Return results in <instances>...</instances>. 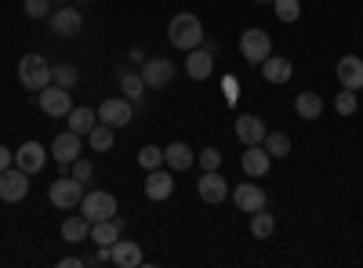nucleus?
Here are the masks:
<instances>
[{
	"instance_id": "35",
	"label": "nucleus",
	"mask_w": 363,
	"mask_h": 268,
	"mask_svg": "<svg viewBox=\"0 0 363 268\" xmlns=\"http://www.w3.org/2000/svg\"><path fill=\"white\" fill-rule=\"evenodd\" d=\"M335 109H338L342 116H352V112H356V91H349V87H342V95L335 98Z\"/></svg>"
},
{
	"instance_id": "13",
	"label": "nucleus",
	"mask_w": 363,
	"mask_h": 268,
	"mask_svg": "<svg viewBox=\"0 0 363 268\" xmlns=\"http://www.w3.org/2000/svg\"><path fill=\"white\" fill-rule=\"evenodd\" d=\"M233 203H236V211L255 214V211H262V206H269V196H265L262 185H236L233 189Z\"/></svg>"
},
{
	"instance_id": "28",
	"label": "nucleus",
	"mask_w": 363,
	"mask_h": 268,
	"mask_svg": "<svg viewBox=\"0 0 363 268\" xmlns=\"http://www.w3.org/2000/svg\"><path fill=\"white\" fill-rule=\"evenodd\" d=\"M87 141H91L95 153H109V148H113V127L109 124H95L91 134H87Z\"/></svg>"
},
{
	"instance_id": "6",
	"label": "nucleus",
	"mask_w": 363,
	"mask_h": 268,
	"mask_svg": "<svg viewBox=\"0 0 363 268\" xmlns=\"http://www.w3.org/2000/svg\"><path fill=\"white\" fill-rule=\"evenodd\" d=\"M48 196L58 211H69V206H80V199H84V182H77V177H58V182H51Z\"/></svg>"
},
{
	"instance_id": "40",
	"label": "nucleus",
	"mask_w": 363,
	"mask_h": 268,
	"mask_svg": "<svg viewBox=\"0 0 363 268\" xmlns=\"http://www.w3.org/2000/svg\"><path fill=\"white\" fill-rule=\"evenodd\" d=\"M51 4H55V8H62V4H66V0H51Z\"/></svg>"
},
{
	"instance_id": "22",
	"label": "nucleus",
	"mask_w": 363,
	"mask_h": 268,
	"mask_svg": "<svg viewBox=\"0 0 363 268\" xmlns=\"http://www.w3.org/2000/svg\"><path fill=\"white\" fill-rule=\"evenodd\" d=\"M262 76L269 83H287L294 76V66L287 62V58H280V54H269L265 62H262Z\"/></svg>"
},
{
	"instance_id": "39",
	"label": "nucleus",
	"mask_w": 363,
	"mask_h": 268,
	"mask_svg": "<svg viewBox=\"0 0 363 268\" xmlns=\"http://www.w3.org/2000/svg\"><path fill=\"white\" fill-rule=\"evenodd\" d=\"M58 264H62V268H84L87 261H84V257H62V261H58Z\"/></svg>"
},
{
	"instance_id": "36",
	"label": "nucleus",
	"mask_w": 363,
	"mask_h": 268,
	"mask_svg": "<svg viewBox=\"0 0 363 268\" xmlns=\"http://www.w3.org/2000/svg\"><path fill=\"white\" fill-rule=\"evenodd\" d=\"M196 163H200L203 170H218V167H222V153H218V148H211V145H207L203 153L196 156Z\"/></svg>"
},
{
	"instance_id": "34",
	"label": "nucleus",
	"mask_w": 363,
	"mask_h": 268,
	"mask_svg": "<svg viewBox=\"0 0 363 268\" xmlns=\"http://www.w3.org/2000/svg\"><path fill=\"white\" fill-rule=\"evenodd\" d=\"M51 11H55L51 0H26V15L29 18H51Z\"/></svg>"
},
{
	"instance_id": "15",
	"label": "nucleus",
	"mask_w": 363,
	"mask_h": 268,
	"mask_svg": "<svg viewBox=\"0 0 363 268\" xmlns=\"http://www.w3.org/2000/svg\"><path fill=\"white\" fill-rule=\"evenodd\" d=\"M338 83L342 87H349V91H359L363 87V58H356V54H345V58H338Z\"/></svg>"
},
{
	"instance_id": "33",
	"label": "nucleus",
	"mask_w": 363,
	"mask_h": 268,
	"mask_svg": "<svg viewBox=\"0 0 363 268\" xmlns=\"http://www.w3.org/2000/svg\"><path fill=\"white\" fill-rule=\"evenodd\" d=\"M272 8H277V18L280 22H298V15H301L298 0H272Z\"/></svg>"
},
{
	"instance_id": "1",
	"label": "nucleus",
	"mask_w": 363,
	"mask_h": 268,
	"mask_svg": "<svg viewBox=\"0 0 363 268\" xmlns=\"http://www.w3.org/2000/svg\"><path fill=\"white\" fill-rule=\"evenodd\" d=\"M167 40H171V47H178V51L200 47V44H203V25H200V18L189 15V11L174 15L171 25H167Z\"/></svg>"
},
{
	"instance_id": "4",
	"label": "nucleus",
	"mask_w": 363,
	"mask_h": 268,
	"mask_svg": "<svg viewBox=\"0 0 363 268\" xmlns=\"http://www.w3.org/2000/svg\"><path fill=\"white\" fill-rule=\"evenodd\" d=\"M37 105H40V112H44V116H69V109H73V98H69V91H66V87L48 83L44 91H37Z\"/></svg>"
},
{
	"instance_id": "29",
	"label": "nucleus",
	"mask_w": 363,
	"mask_h": 268,
	"mask_svg": "<svg viewBox=\"0 0 363 268\" xmlns=\"http://www.w3.org/2000/svg\"><path fill=\"white\" fill-rule=\"evenodd\" d=\"M120 91H124V98H142L145 95V80L142 73H120Z\"/></svg>"
},
{
	"instance_id": "24",
	"label": "nucleus",
	"mask_w": 363,
	"mask_h": 268,
	"mask_svg": "<svg viewBox=\"0 0 363 268\" xmlns=\"http://www.w3.org/2000/svg\"><path fill=\"white\" fill-rule=\"evenodd\" d=\"M66 120H69V131H77V134L84 138V134H91V127L99 124V112H95V109H87V105H73Z\"/></svg>"
},
{
	"instance_id": "18",
	"label": "nucleus",
	"mask_w": 363,
	"mask_h": 268,
	"mask_svg": "<svg viewBox=\"0 0 363 268\" xmlns=\"http://www.w3.org/2000/svg\"><path fill=\"white\" fill-rule=\"evenodd\" d=\"M51 156L58 160V163H73L77 156H80V134L77 131H66V134H58L55 141H51Z\"/></svg>"
},
{
	"instance_id": "25",
	"label": "nucleus",
	"mask_w": 363,
	"mask_h": 268,
	"mask_svg": "<svg viewBox=\"0 0 363 268\" xmlns=\"http://www.w3.org/2000/svg\"><path fill=\"white\" fill-rule=\"evenodd\" d=\"M87 235H91V221L84 214H73V218L62 221V240L66 243H84Z\"/></svg>"
},
{
	"instance_id": "41",
	"label": "nucleus",
	"mask_w": 363,
	"mask_h": 268,
	"mask_svg": "<svg viewBox=\"0 0 363 268\" xmlns=\"http://www.w3.org/2000/svg\"><path fill=\"white\" fill-rule=\"evenodd\" d=\"M255 4H272V0H255Z\"/></svg>"
},
{
	"instance_id": "32",
	"label": "nucleus",
	"mask_w": 363,
	"mask_h": 268,
	"mask_svg": "<svg viewBox=\"0 0 363 268\" xmlns=\"http://www.w3.org/2000/svg\"><path fill=\"white\" fill-rule=\"evenodd\" d=\"M51 83H58V87H69L77 83V66H69V62H62V66H51Z\"/></svg>"
},
{
	"instance_id": "7",
	"label": "nucleus",
	"mask_w": 363,
	"mask_h": 268,
	"mask_svg": "<svg viewBox=\"0 0 363 268\" xmlns=\"http://www.w3.org/2000/svg\"><path fill=\"white\" fill-rule=\"evenodd\" d=\"M29 192V174L18 170V167H8L0 170V199L4 203H22Z\"/></svg>"
},
{
	"instance_id": "3",
	"label": "nucleus",
	"mask_w": 363,
	"mask_h": 268,
	"mask_svg": "<svg viewBox=\"0 0 363 268\" xmlns=\"http://www.w3.org/2000/svg\"><path fill=\"white\" fill-rule=\"evenodd\" d=\"M240 51H244V58L251 66H262L265 58L272 54V37L265 33V29H244V33H240Z\"/></svg>"
},
{
	"instance_id": "42",
	"label": "nucleus",
	"mask_w": 363,
	"mask_h": 268,
	"mask_svg": "<svg viewBox=\"0 0 363 268\" xmlns=\"http://www.w3.org/2000/svg\"><path fill=\"white\" fill-rule=\"evenodd\" d=\"M77 4H87V0H77Z\"/></svg>"
},
{
	"instance_id": "17",
	"label": "nucleus",
	"mask_w": 363,
	"mask_h": 268,
	"mask_svg": "<svg viewBox=\"0 0 363 268\" xmlns=\"http://www.w3.org/2000/svg\"><path fill=\"white\" fill-rule=\"evenodd\" d=\"M189 58H186V73L193 76V80H207L211 76V69H215V51L211 47H193V51H186Z\"/></svg>"
},
{
	"instance_id": "31",
	"label": "nucleus",
	"mask_w": 363,
	"mask_h": 268,
	"mask_svg": "<svg viewBox=\"0 0 363 268\" xmlns=\"http://www.w3.org/2000/svg\"><path fill=\"white\" fill-rule=\"evenodd\" d=\"M138 163H142L145 170H157V167L164 163V148H160V145H142V148H138Z\"/></svg>"
},
{
	"instance_id": "26",
	"label": "nucleus",
	"mask_w": 363,
	"mask_h": 268,
	"mask_svg": "<svg viewBox=\"0 0 363 268\" xmlns=\"http://www.w3.org/2000/svg\"><path fill=\"white\" fill-rule=\"evenodd\" d=\"M294 112L301 116V120H316V116L323 112V98L313 95V91H301V95L294 98Z\"/></svg>"
},
{
	"instance_id": "19",
	"label": "nucleus",
	"mask_w": 363,
	"mask_h": 268,
	"mask_svg": "<svg viewBox=\"0 0 363 268\" xmlns=\"http://www.w3.org/2000/svg\"><path fill=\"white\" fill-rule=\"evenodd\" d=\"M265 124L258 120V116H251V112H244V116H240V120H236V138L240 141H244V145H262L265 141Z\"/></svg>"
},
{
	"instance_id": "11",
	"label": "nucleus",
	"mask_w": 363,
	"mask_h": 268,
	"mask_svg": "<svg viewBox=\"0 0 363 268\" xmlns=\"http://www.w3.org/2000/svg\"><path fill=\"white\" fill-rule=\"evenodd\" d=\"M44 163H48V148L40 141H26L18 153H15V167L26 170V174H40Z\"/></svg>"
},
{
	"instance_id": "27",
	"label": "nucleus",
	"mask_w": 363,
	"mask_h": 268,
	"mask_svg": "<svg viewBox=\"0 0 363 268\" xmlns=\"http://www.w3.org/2000/svg\"><path fill=\"white\" fill-rule=\"evenodd\" d=\"M272 232H277V218H272L265 206H262V211H255V214H251V235H258V240H269Z\"/></svg>"
},
{
	"instance_id": "30",
	"label": "nucleus",
	"mask_w": 363,
	"mask_h": 268,
	"mask_svg": "<svg viewBox=\"0 0 363 268\" xmlns=\"http://www.w3.org/2000/svg\"><path fill=\"white\" fill-rule=\"evenodd\" d=\"M262 145L269 148V156H272V160H284V156L291 153V138H287V134H265Z\"/></svg>"
},
{
	"instance_id": "9",
	"label": "nucleus",
	"mask_w": 363,
	"mask_h": 268,
	"mask_svg": "<svg viewBox=\"0 0 363 268\" xmlns=\"http://www.w3.org/2000/svg\"><path fill=\"white\" fill-rule=\"evenodd\" d=\"M99 124H109L113 131L116 127H128L131 124V102L128 98H106L99 105Z\"/></svg>"
},
{
	"instance_id": "12",
	"label": "nucleus",
	"mask_w": 363,
	"mask_h": 268,
	"mask_svg": "<svg viewBox=\"0 0 363 268\" xmlns=\"http://www.w3.org/2000/svg\"><path fill=\"white\" fill-rule=\"evenodd\" d=\"M196 192H200V199H203V203L215 206V203H222V199L229 196V182H225V177H222L218 170H203V177L196 182Z\"/></svg>"
},
{
	"instance_id": "38",
	"label": "nucleus",
	"mask_w": 363,
	"mask_h": 268,
	"mask_svg": "<svg viewBox=\"0 0 363 268\" xmlns=\"http://www.w3.org/2000/svg\"><path fill=\"white\" fill-rule=\"evenodd\" d=\"M11 163H15V153H8V148L0 145V170H8Z\"/></svg>"
},
{
	"instance_id": "21",
	"label": "nucleus",
	"mask_w": 363,
	"mask_h": 268,
	"mask_svg": "<svg viewBox=\"0 0 363 268\" xmlns=\"http://www.w3.org/2000/svg\"><path fill=\"white\" fill-rule=\"evenodd\" d=\"M164 163H167L171 170H189V167L196 163V153H193L186 141H174V145L164 148Z\"/></svg>"
},
{
	"instance_id": "20",
	"label": "nucleus",
	"mask_w": 363,
	"mask_h": 268,
	"mask_svg": "<svg viewBox=\"0 0 363 268\" xmlns=\"http://www.w3.org/2000/svg\"><path fill=\"white\" fill-rule=\"evenodd\" d=\"M171 192H174V177H171L167 170H160V167L149 170V177H145V196L160 203V199H167Z\"/></svg>"
},
{
	"instance_id": "37",
	"label": "nucleus",
	"mask_w": 363,
	"mask_h": 268,
	"mask_svg": "<svg viewBox=\"0 0 363 268\" xmlns=\"http://www.w3.org/2000/svg\"><path fill=\"white\" fill-rule=\"evenodd\" d=\"M91 174H95V167H91V160H80V156H77V160H73V177H77V182H84V185H87V182H91Z\"/></svg>"
},
{
	"instance_id": "2",
	"label": "nucleus",
	"mask_w": 363,
	"mask_h": 268,
	"mask_svg": "<svg viewBox=\"0 0 363 268\" xmlns=\"http://www.w3.org/2000/svg\"><path fill=\"white\" fill-rule=\"evenodd\" d=\"M18 80L26 91H44V87L51 83V66H48V58L44 54H22V62H18Z\"/></svg>"
},
{
	"instance_id": "8",
	"label": "nucleus",
	"mask_w": 363,
	"mask_h": 268,
	"mask_svg": "<svg viewBox=\"0 0 363 268\" xmlns=\"http://www.w3.org/2000/svg\"><path fill=\"white\" fill-rule=\"evenodd\" d=\"M142 80H145V87L160 91V87H167L174 80V62L171 58H145L142 62Z\"/></svg>"
},
{
	"instance_id": "5",
	"label": "nucleus",
	"mask_w": 363,
	"mask_h": 268,
	"mask_svg": "<svg viewBox=\"0 0 363 268\" xmlns=\"http://www.w3.org/2000/svg\"><path fill=\"white\" fill-rule=\"evenodd\" d=\"M80 214L87 221H106V218H116V199L109 192H84L80 199Z\"/></svg>"
},
{
	"instance_id": "16",
	"label": "nucleus",
	"mask_w": 363,
	"mask_h": 268,
	"mask_svg": "<svg viewBox=\"0 0 363 268\" xmlns=\"http://www.w3.org/2000/svg\"><path fill=\"white\" fill-rule=\"evenodd\" d=\"M120 235H124V221H120V218H106V221H91V235H87V240H95V247H113Z\"/></svg>"
},
{
	"instance_id": "14",
	"label": "nucleus",
	"mask_w": 363,
	"mask_h": 268,
	"mask_svg": "<svg viewBox=\"0 0 363 268\" xmlns=\"http://www.w3.org/2000/svg\"><path fill=\"white\" fill-rule=\"evenodd\" d=\"M269 163H272V156H269V148H265V145H247V148H244V156H240V167H244L247 177H262V174H269Z\"/></svg>"
},
{
	"instance_id": "10",
	"label": "nucleus",
	"mask_w": 363,
	"mask_h": 268,
	"mask_svg": "<svg viewBox=\"0 0 363 268\" xmlns=\"http://www.w3.org/2000/svg\"><path fill=\"white\" fill-rule=\"evenodd\" d=\"M80 29H84V15L77 8H66L62 4V8L51 11V33L55 37H77Z\"/></svg>"
},
{
	"instance_id": "23",
	"label": "nucleus",
	"mask_w": 363,
	"mask_h": 268,
	"mask_svg": "<svg viewBox=\"0 0 363 268\" xmlns=\"http://www.w3.org/2000/svg\"><path fill=\"white\" fill-rule=\"evenodd\" d=\"M145 257H142V247L138 243H128V240H116L113 243V264L116 268H138Z\"/></svg>"
}]
</instances>
